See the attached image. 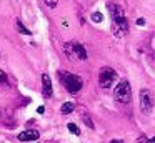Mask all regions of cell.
<instances>
[{
	"instance_id": "obj_21",
	"label": "cell",
	"mask_w": 155,
	"mask_h": 143,
	"mask_svg": "<svg viewBox=\"0 0 155 143\" xmlns=\"http://www.w3.org/2000/svg\"><path fill=\"white\" fill-rule=\"evenodd\" d=\"M0 58H2V55H0Z\"/></svg>"
},
{
	"instance_id": "obj_5",
	"label": "cell",
	"mask_w": 155,
	"mask_h": 143,
	"mask_svg": "<svg viewBox=\"0 0 155 143\" xmlns=\"http://www.w3.org/2000/svg\"><path fill=\"white\" fill-rule=\"evenodd\" d=\"M152 110H153V96H152L150 90H140V112L143 115H150Z\"/></svg>"
},
{
	"instance_id": "obj_3",
	"label": "cell",
	"mask_w": 155,
	"mask_h": 143,
	"mask_svg": "<svg viewBox=\"0 0 155 143\" xmlns=\"http://www.w3.org/2000/svg\"><path fill=\"white\" fill-rule=\"evenodd\" d=\"M114 98L118 103H124V105L132 102V86L128 80H120L118 82V85L114 90Z\"/></svg>"
},
{
	"instance_id": "obj_15",
	"label": "cell",
	"mask_w": 155,
	"mask_h": 143,
	"mask_svg": "<svg viewBox=\"0 0 155 143\" xmlns=\"http://www.w3.org/2000/svg\"><path fill=\"white\" fill-rule=\"evenodd\" d=\"M45 5L48 7V8H55V7L58 5V0H44Z\"/></svg>"
},
{
	"instance_id": "obj_4",
	"label": "cell",
	"mask_w": 155,
	"mask_h": 143,
	"mask_svg": "<svg viewBox=\"0 0 155 143\" xmlns=\"http://www.w3.org/2000/svg\"><path fill=\"white\" fill-rule=\"evenodd\" d=\"M117 80V72L110 67H102L100 73H98V83L102 88H110Z\"/></svg>"
},
{
	"instance_id": "obj_10",
	"label": "cell",
	"mask_w": 155,
	"mask_h": 143,
	"mask_svg": "<svg viewBox=\"0 0 155 143\" xmlns=\"http://www.w3.org/2000/svg\"><path fill=\"white\" fill-rule=\"evenodd\" d=\"M74 110H75V103H72V102H65L64 105H62L60 112H62V115H68V113H72Z\"/></svg>"
},
{
	"instance_id": "obj_17",
	"label": "cell",
	"mask_w": 155,
	"mask_h": 143,
	"mask_svg": "<svg viewBox=\"0 0 155 143\" xmlns=\"http://www.w3.org/2000/svg\"><path fill=\"white\" fill-rule=\"evenodd\" d=\"M84 123H85V125L88 126V128H92V130L95 128V126H94V123H92V120L88 118V116H84Z\"/></svg>"
},
{
	"instance_id": "obj_14",
	"label": "cell",
	"mask_w": 155,
	"mask_h": 143,
	"mask_svg": "<svg viewBox=\"0 0 155 143\" xmlns=\"http://www.w3.org/2000/svg\"><path fill=\"white\" fill-rule=\"evenodd\" d=\"M90 18H92V22H95V23H100L102 20H104V15H102L100 12H94L90 15Z\"/></svg>"
},
{
	"instance_id": "obj_11",
	"label": "cell",
	"mask_w": 155,
	"mask_h": 143,
	"mask_svg": "<svg viewBox=\"0 0 155 143\" xmlns=\"http://www.w3.org/2000/svg\"><path fill=\"white\" fill-rule=\"evenodd\" d=\"M17 30L22 33V35H32V32H30V30H28L25 25H24V23L20 22V20H17Z\"/></svg>"
},
{
	"instance_id": "obj_8",
	"label": "cell",
	"mask_w": 155,
	"mask_h": 143,
	"mask_svg": "<svg viewBox=\"0 0 155 143\" xmlns=\"http://www.w3.org/2000/svg\"><path fill=\"white\" fill-rule=\"evenodd\" d=\"M38 136H40V133L37 130H27L18 135V140L20 141H35V140H38Z\"/></svg>"
},
{
	"instance_id": "obj_6",
	"label": "cell",
	"mask_w": 155,
	"mask_h": 143,
	"mask_svg": "<svg viewBox=\"0 0 155 143\" xmlns=\"http://www.w3.org/2000/svg\"><path fill=\"white\" fill-rule=\"evenodd\" d=\"M112 33H114L117 38H122L128 33V22L125 17H120V18L112 20Z\"/></svg>"
},
{
	"instance_id": "obj_12",
	"label": "cell",
	"mask_w": 155,
	"mask_h": 143,
	"mask_svg": "<svg viewBox=\"0 0 155 143\" xmlns=\"http://www.w3.org/2000/svg\"><path fill=\"white\" fill-rule=\"evenodd\" d=\"M8 85V76L4 70H0V86H7Z\"/></svg>"
},
{
	"instance_id": "obj_2",
	"label": "cell",
	"mask_w": 155,
	"mask_h": 143,
	"mask_svg": "<svg viewBox=\"0 0 155 143\" xmlns=\"http://www.w3.org/2000/svg\"><path fill=\"white\" fill-rule=\"evenodd\" d=\"M64 53L70 62H85L88 58V53L85 50V47L78 42H65Z\"/></svg>"
},
{
	"instance_id": "obj_19",
	"label": "cell",
	"mask_w": 155,
	"mask_h": 143,
	"mask_svg": "<svg viewBox=\"0 0 155 143\" xmlns=\"http://www.w3.org/2000/svg\"><path fill=\"white\" fill-rule=\"evenodd\" d=\"M37 112H38V113H40V115H42V113L45 112V108H44V106H38V108H37Z\"/></svg>"
},
{
	"instance_id": "obj_22",
	"label": "cell",
	"mask_w": 155,
	"mask_h": 143,
	"mask_svg": "<svg viewBox=\"0 0 155 143\" xmlns=\"http://www.w3.org/2000/svg\"><path fill=\"white\" fill-rule=\"evenodd\" d=\"M35 143H38V141H35Z\"/></svg>"
},
{
	"instance_id": "obj_13",
	"label": "cell",
	"mask_w": 155,
	"mask_h": 143,
	"mask_svg": "<svg viewBox=\"0 0 155 143\" xmlns=\"http://www.w3.org/2000/svg\"><path fill=\"white\" fill-rule=\"evenodd\" d=\"M67 128H68V132H70V133H74L75 136H78V135H80V128H78V126L75 125V123H68V125H67Z\"/></svg>"
},
{
	"instance_id": "obj_9",
	"label": "cell",
	"mask_w": 155,
	"mask_h": 143,
	"mask_svg": "<svg viewBox=\"0 0 155 143\" xmlns=\"http://www.w3.org/2000/svg\"><path fill=\"white\" fill-rule=\"evenodd\" d=\"M107 8H108V12H110L112 20L120 18V17H125V13H124V10H122V7L117 5V3H112V2H110V3L107 5Z\"/></svg>"
},
{
	"instance_id": "obj_18",
	"label": "cell",
	"mask_w": 155,
	"mask_h": 143,
	"mask_svg": "<svg viewBox=\"0 0 155 143\" xmlns=\"http://www.w3.org/2000/svg\"><path fill=\"white\" fill-rule=\"evenodd\" d=\"M137 25H145V18H137Z\"/></svg>"
},
{
	"instance_id": "obj_7",
	"label": "cell",
	"mask_w": 155,
	"mask_h": 143,
	"mask_svg": "<svg viewBox=\"0 0 155 143\" xmlns=\"http://www.w3.org/2000/svg\"><path fill=\"white\" fill-rule=\"evenodd\" d=\"M42 95H44L45 98H52V95H54L52 80H50V76H48L47 73H44V75H42Z\"/></svg>"
},
{
	"instance_id": "obj_1",
	"label": "cell",
	"mask_w": 155,
	"mask_h": 143,
	"mask_svg": "<svg viewBox=\"0 0 155 143\" xmlns=\"http://www.w3.org/2000/svg\"><path fill=\"white\" fill-rule=\"evenodd\" d=\"M58 78H60V83L64 85V88L67 90L70 95L78 93V92L82 90V86H84L82 78H80L78 75H75V73H70V72H64V70H60V72H58Z\"/></svg>"
},
{
	"instance_id": "obj_20",
	"label": "cell",
	"mask_w": 155,
	"mask_h": 143,
	"mask_svg": "<svg viewBox=\"0 0 155 143\" xmlns=\"http://www.w3.org/2000/svg\"><path fill=\"white\" fill-rule=\"evenodd\" d=\"M110 143H122L120 140H110Z\"/></svg>"
},
{
	"instance_id": "obj_16",
	"label": "cell",
	"mask_w": 155,
	"mask_h": 143,
	"mask_svg": "<svg viewBox=\"0 0 155 143\" xmlns=\"http://www.w3.org/2000/svg\"><path fill=\"white\" fill-rule=\"evenodd\" d=\"M138 143H155L153 138H147L145 135H142L140 138H138Z\"/></svg>"
}]
</instances>
